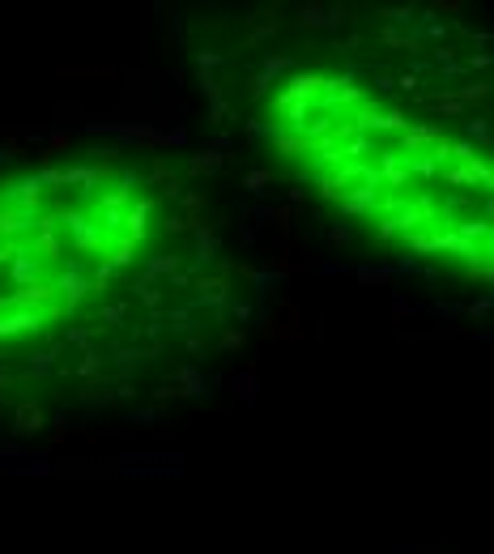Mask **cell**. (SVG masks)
<instances>
[{"instance_id":"4fadbf2b","label":"cell","mask_w":494,"mask_h":554,"mask_svg":"<svg viewBox=\"0 0 494 554\" xmlns=\"http://www.w3.org/2000/svg\"><path fill=\"white\" fill-rule=\"evenodd\" d=\"M192 235H196V260H200V265H213V260H218V235H213L209 226H196Z\"/></svg>"},{"instance_id":"9a60e30c","label":"cell","mask_w":494,"mask_h":554,"mask_svg":"<svg viewBox=\"0 0 494 554\" xmlns=\"http://www.w3.org/2000/svg\"><path fill=\"white\" fill-rule=\"evenodd\" d=\"M435 137H439V128H405V149L409 154H418V149H426V145H435Z\"/></svg>"},{"instance_id":"5b68a950","label":"cell","mask_w":494,"mask_h":554,"mask_svg":"<svg viewBox=\"0 0 494 554\" xmlns=\"http://www.w3.org/2000/svg\"><path fill=\"white\" fill-rule=\"evenodd\" d=\"M196 299H200V303H213V307L222 311L226 299H230V282H226V273H218V277H200V282H196Z\"/></svg>"},{"instance_id":"7402d4cb","label":"cell","mask_w":494,"mask_h":554,"mask_svg":"<svg viewBox=\"0 0 494 554\" xmlns=\"http://www.w3.org/2000/svg\"><path fill=\"white\" fill-rule=\"evenodd\" d=\"M51 367H55V354H34V358H30V367H26V375H30V380H43Z\"/></svg>"},{"instance_id":"ffe728a7","label":"cell","mask_w":494,"mask_h":554,"mask_svg":"<svg viewBox=\"0 0 494 554\" xmlns=\"http://www.w3.org/2000/svg\"><path fill=\"white\" fill-rule=\"evenodd\" d=\"M426 102H431L435 111H448V115H465V102H461L456 94H431Z\"/></svg>"},{"instance_id":"60d3db41","label":"cell","mask_w":494,"mask_h":554,"mask_svg":"<svg viewBox=\"0 0 494 554\" xmlns=\"http://www.w3.org/2000/svg\"><path fill=\"white\" fill-rule=\"evenodd\" d=\"M68 341H73V346H85V341H90V333H85V329H68Z\"/></svg>"},{"instance_id":"52a82bcc","label":"cell","mask_w":494,"mask_h":554,"mask_svg":"<svg viewBox=\"0 0 494 554\" xmlns=\"http://www.w3.org/2000/svg\"><path fill=\"white\" fill-rule=\"evenodd\" d=\"M154 213V201H132V209L124 213V226H128V239H145V218Z\"/></svg>"},{"instance_id":"e575fe53","label":"cell","mask_w":494,"mask_h":554,"mask_svg":"<svg viewBox=\"0 0 494 554\" xmlns=\"http://www.w3.org/2000/svg\"><path fill=\"white\" fill-rule=\"evenodd\" d=\"M222 346H226V350H239V346H243V329H230V333L222 337Z\"/></svg>"},{"instance_id":"4dcf8cb0","label":"cell","mask_w":494,"mask_h":554,"mask_svg":"<svg viewBox=\"0 0 494 554\" xmlns=\"http://www.w3.org/2000/svg\"><path fill=\"white\" fill-rule=\"evenodd\" d=\"M226 111H230V107H226V98H213V102H209V119H213V124H222V119H226Z\"/></svg>"},{"instance_id":"cb8c5ba5","label":"cell","mask_w":494,"mask_h":554,"mask_svg":"<svg viewBox=\"0 0 494 554\" xmlns=\"http://www.w3.org/2000/svg\"><path fill=\"white\" fill-rule=\"evenodd\" d=\"M269 183H273V171H264V166H260V171H252V175L243 179V188H247V192H264Z\"/></svg>"},{"instance_id":"836d02e7","label":"cell","mask_w":494,"mask_h":554,"mask_svg":"<svg viewBox=\"0 0 494 554\" xmlns=\"http://www.w3.org/2000/svg\"><path fill=\"white\" fill-rule=\"evenodd\" d=\"M286 68H290V60H281V55H277V60H264V77H277V73H286Z\"/></svg>"},{"instance_id":"7c38bea8","label":"cell","mask_w":494,"mask_h":554,"mask_svg":"<svg viewBox=\"0 0 494 554\" xmlns=\"http://www.w3.org/2000/svg\"><path fill=\"white\" fill-rule=\"evenodd\" d=\"M85 290H90V282L73 269V273H64V282H60V290H55V294H64V299H68V311H73V307L85 299Z\"/></svg>"},{"instance_id":"d6986e66","label":"cell","mask_w":494,"mask_h":554,"mask_svg":"<svg viewBox=\"0 0 494 554\" xmlns=\"http://www.w3.org/2000/svg\"><path fill=\"white\" fill-rule=\"evenodd\" d=\"M175 269H179V256H154V260L145 265V282L166 277V273H175Z\"/></svg>"},{"instance_id":"ab89813d","label":"cell","mask_w":494,"mask_h":554,"mask_svg":"<svg viewBox=\"0 0 494 554\" xmlns=\"http://www.w3.org/2000/svg\"><path fill=\"white\" fill-rule=\"evenodd\" d=\"M392 316H397V324L405 329V320H409V307H405V299H397V311H392Z\"/></svg>"},{"instance_id":"603a6c76","label":"cell","mask_w":494,"mask_h":554,"mask_svg":"<svg viewBox=\"0 0 494 554\" xmlns=\"http://www.w3.org/2000/svg\"><path fill=\"white\" fill-rule=\"evenodd\" d=\"M132 252H136V239H128V235H124V239L111 247V265H128V260H132Z\"/></svg>"},{"instance_id":"f1b7e54d","label":"cell","mask_w":494,"mask_h":554,"mask_svg":"<svg viewBox=\"0 0 494 554\" xmlns=\"http://www.w3.org/2000/svg\"><path fill=\"white\" fill-rule=\"evenodd\" d=\"M384 17L397 21V26H409V21H414V9H384Z\"/></svg>"},{"instance_id":"74e56055","label":"cell","mask_w":494,"mask_h":554,"mask_svg":"<svg viewBox=\"0 0 494 554\" xmlns=\"http://www.w3.org/2000/svg\"><path fill=\"white\" fill-rule=\"evenodd\" d=\"M486 311H490V294H486V299H478V303H473V307H469V316H473V320H482V316H486Z\"/></svg>"},{"instance_id":"7bdbcfd3","label":"cell","mask_w":494,"mask_h":554,"mask_svg":"<svg viewBox=\"0 0 494 554\" xmlns=\"http://www.w3.org/2000/svg\"><path fill=\"white\" fill-rule=\"evenodd\" d=\"M239 239H243V243H252V239H256V226H252V222H243V226H239Z\"/></svg>"},{"instance_id":"4316f807","label":"cell","mask_w":494,"mask_h":554,"mask_svg":"<svg viewBox=\"0 0 494 554\" xmlns=\"http://www.w3.org/2000/svg\"><path fill=\"white\" fill-rule=\"evenodd\" d=\"M98 367H102V358H98V354L90 350V354L81 358V367H77V375H81V380H90V375H98Z\"/></svg>"},{"instance_id":"277c9868","label":"cell","mask_w":494,"mask_h":554,"mask_svg":"<svg viewBox=\"0 0 494 554\" xmlns=\"http://www.w3.org/2000/svg\"><path fill=\"white\" fill-rule=\"evenodd\" d=\"M448 183H452V188H465V183H486V188H490V166L478 162V158H469V162H461L456 171H448Z\"/></svg>"},{"instance_id":"44dd1931","label":"cell","mask_w":494,"mask_h":554,"mask_svg":"<svg viewBox=\"0 0 494 554\" xmlns=\"http://www.w3.org/2000/svg\"><path fill=\"white\" fill-rule=\"evenodd\" d=\"M26 218H30L26 209H4V213H0V235H17V230L26 226Z\"/></svg>"},{"instance_id":"ba28073f","label":"cell","mask_w":494,"mask_h":554,"mask_svg":"<svg viewBox=\"0 0 494 554\" xmlns=\"http://www.w3.org/2000/svg\"><path fill=\"white\" fill-rule=\"evenodd\" d=\"M171 384H175L179 397H205V380H200L196 367H179V371L171 375Z\"/></svg>"},{"instance_id":"ee69618b","label":"cell","mask_w":494,"mask_h":554,"mask_svg":"<svg viewBox=\"0 0 494 554\" xmlns=\"http://www.w3.org/2000/svg\"><path fill=\"white\" fill-rule=\"evenodd\" d=\"M154 397H158V401H171V397H179V393H175V384H162V388H158Z\"/></svg>"},{"instance_id":"30bf717a","label":"cell","mask_w":494,"mask_h":554,"mask_svg":"<svg viewBox=\"0 0 494 554\" xmlns=\"http://www.w3.org/2000/svg\"><path fill=\"white\" fill-rule=\"evenodd\" d=\"M222 162H226V149H222V145H213V149L192 154V162H188V166H192V175H213Z\"/></svg>"},{"instance_id":"d6a6232c","label":"cell","mask_w":494,"mask_h":554,"mask_svg":"<svg viewBox=\"0 0 494 554\" xmlns=\"http://www.w3.org/2000/svg\"><path fill=\"white\" fill-rule=\"evenodd\" d=\"M21 154H26V149H21L17 141H4V145H0V162H13V158H21Z\"/></svg>"},{"instance_id":"ac0fdd59","label":"cell","mask_w":494,"mask_h":554,"mask_svg":"<svg viewBox=\"0 0 494 554\" xmlns=\"http://www.w3.org/2000/svg\"><path fill=\"white\" fill-rule=\"evenodd\" d=\"M13 188H17L13 196H17V201H21V209L30 213V205L38 201V188H43V183H38V175H30V179H21V183H13Z\"/></svg>"},{"instance_id":"2e32d148","label":"cell","mask_w":494,"mask_h":554,"mask_svg":"<svg viewBox=\"0 0 494 554\" xmlns=\"http://www.w3.org/2000/svg\"><path fill=\"white\" fill-rule=\"evenodd\" d=\"M392 277H397V273L384 269V265H363V269H358V282H363V286H388Z\"/></svg>"},{"instance_id":"e0dca14e","label":"cell","mask_w":494,"mask_h":554,"mask_svg":"<svg viewBox=\"0 0 494 554\" xmlns=\"http://www.w3.org/2000/svg\"><path fill=\"white\" fill-rule=\"evenodd\" d=\"M380 166H384V179H388L392 188H401V183L409 179V166H401V162H397L392 154H384V158H380Z\"/></svg>"},{"instance_id":"8992f818","label":"cell","mask_w":494,"mask_h":554,"mask_svg":"<svg viewBox=\"0 0 494 554\" xmlns=\"http://www.w3.org/2000/svg\"><path fill=\"white\" fill-rule=\"evenodd\" d=\"M13 422H17V431H21V435H34V431H43V427H47V414H43L34 401H21V405H17V414H13Z\"/></svg>"},{"instance_id":"7dc6e473","label":"cell","mask_w":494,"mask_h":554,"mask_svg":"<svg viewBox=\"0 0 494 554\" xmlns=\"http://www.w3.org/2000/svg\"><path fill=\"white\" fill-rule=\"evenodd\" d=\"M0 188H4V183H0Z\"/></svg>"},{"instance_id":"f6af8a7d","label":"cell","mask_w":494,"mask_h":554,"mask_svg":"<svg viewBox=\"0 0 494 554\" xmlns=\"http://www.w3.org/2000/svg\"><path fill=\"white\" fill-rule=\"evenodd\" d=\"M435 13H461V0H448V4H435Z\"/></svg>"},{"instance_id":"1f68e13d","label":"cell","mask_w":494,"mask_h":554,"mask_svg":"<svg viewBox=\"0 0 494 554\" xmlns=\"http://www.w3.org/2000/svg\"><path fill=\"white\" fill-rule=\"evenodd\" d=\"M226 311H230L235 320H252V303H239V299H235V303H226Z\"/></svg>"},{"instance_id":"5bb4252c","label":"cell","mask_w":494,"mask_h":554,"mask_svg":"<svg viewBox=\"0 0 494 554\" xmlns=\"http://www.w3.org/2000/svg\"><path fill=\"white\" fill-rule=\"evenodd\" d=\"M230 384H235V393H239V397H243L247 405H256V393H260V380H256V367H243V371H239V375H235Z\"/></svg>"},{"instance_id":"8d00e7d4","label":"cell","mask_w":494,"mask_h":554,"mask_svg":"<svg viewBox=\"0 0 494 554\" xmlns=\"http://www.w3.org/2000/svg\"><path fill=\"white\" fill-rule=\"evenodd\" d=\"M328 235H333V239H337V243H350V235H354V230H350V226H345V222H337V226H333V230H328Z\"/></svg>"},{"instance_id":"9c48e42d","label":"cell","mask_w":494,"mask_h":554,"mask_svg":"<svg viewBox=\"0 0 494 554\" xmlns=\"http://www.w3.org/2000/svg\"><path fill=\"white\" fill-rule=\"evenodd\" d=\"M9 474H17V478H47L51 474V461L47 457H21V461H13V465H4Z\"/></svg>"},{"instance_id":"7a4b0ae2","label":"cell","mask_w":494,"mask_h":554,"mask_svg":"<svg viewBox=\"0 0 494 554\" xmlns=\"http://www.w3.org/2000/svg\"><path fill=\"white\" fill-rule=\"evenodd\" d=\"M299 21L311 26V30H337V26L345 21V9H341V4H333V9H324V4H303V9H299Z\"/></svg>"},{"instance_id":"3957f363","label":"cell","mask_w":494,"mask_h":554,"mask_svg":"<svg viewBox=\"0 0 494 554\" xmlns=\"http://www.w3.org/2000/svg\"><path fill=\"white\" fill-rule=\"evenodd\" d=\"M55 299V290L51 286H43V282H30V286H21V294H13V299H4V307H21V311H38L43 303H51Z\"/></svg>"},{"instance_id":"d590c367","label":"cell","mask_w":494,"mask_h":554,"mask_svg":"<svg viewBox=\"0 0 494 554\" xmlns=\"http://www.w3.org/2000/svg\"><path fill=\"white\" fill-rule=\"evenodd\" d=\"M469 132H473V137H478V141H490V128H486V124H482V119H469Z\"/></svg>"},{"instance_id":"f35d334b","label":"cell","mask_w":494,"mask_h":554,"mask_svg":"<svg viewBox=\"0 0 494 554\" xmlns=\"http://www.w3.org/2000/svg\"><path fill=\"white\" fill-rule=\"evenodd\" d=\"M115 358H119V363H124V367H132V363H136V358H145V354H141V350H119V354H115Z\"/></svg>"},{"instance_id":"bcb514c9","label":"cell","mask_w":494,"mask_h":554,"mask_svg":"<svg viewBox=\"0 0 494 554\" xmlns=\"http://www.w3.org/2000/svg\"><path fill=\"white\" fill-rule=\"evenodd\" d=\"M397 85H401V90H414V85H418V73H405V77H401Z\"/></svg>"},{"instance_id":"83f0119b","label":"cell","mask_w":494,"mask_h":554,"mask_svg":"<svg viewBox=\"0 0 494 554\" xmlns=\"http://www.w3.org/2000/svg\"><path fill=\"white\" fill-rule=\"evenodd\" d=\"M486 94H490V85H465V90H461V94H456V98H461V102H465V107H469V102H473V98H486Z\"/></svg>"},{"instance_id":"484cf974","label":"cell","mask_w":494,"mask_h":554,"mask_svg":"<svg viewBox=\"0 0 494 554\" xmlns=\"http://www.w3.org/2000/svg\"><path fill=\"white\" fill-rule=\"evenodd\" d=\"M469 282H482V286H490V256H482V260H469Z\"/></svg>"},{"instance_id":"6da1fadb","label":"cell","mask_w":494,"mask_h":554,"mask_svg":"<svg viewBox=\"0 0 494 554\" xmlns=\"http://www.w3.org/2000/svg\"><path fill=\"white\" fill-rule=\"evenodd\" d=\"M183 452H128L119 457V474L136 482H171L183 478Z\"/></svg>"},{"instance_id":"f546056e","label":"cell","mask_w":494,"mask_h":554,"mask_svg":"<svg viewBox=\"0 0 494 554\" xmlns=\"http://www.w3.org/2000/svg\"><path fill=\"white\" fill-rule=\"evenodd\" d=\"M124 316H128V307H124V303H111V307H102V320H107V324H119Z\"/></svg>"},{"instance_id":"d4e9b609","label":"cell","mask_w":494,"mask_h":554,"mask_svg":"<svg viewBox=\"0 0 494 554\" xmlns=\"http://www.w3.org/2000/svg\"><path fill=\"white\" fill-rule=\"evenodd\" d=\"M13 277H17L21 286H30V282H34V260H30V256H17V260H13Z\"/></svg>"},{"instance_id":"b9f144b4","label":"cell","mask_w":494,"mask_h":554,"mask_svg":"<svg viewBox=\"0 0 494 554\" xmlns=\"http://www.w3.org/2000/svg\"><path fill=\"white\" fill-rule=\"evenodd\" d=\"M158 418V410H132V422H154Z\"/></svg>"},{"instance_id":"8fae6325","label":"cell","mask_w":494,"mask_h":554,"mask_svg":"<svg viewBox=\"0 0 494 554\" xmlns=\"http://www.w3.org/2000/svg\"><path fill=\"white\" fill-rule=\"evenodd\" d=\"M38 324H43V316H38V311H17V316H4V320H0V337H17V333L38 329Z\"/></svg>"}]
</instances>
